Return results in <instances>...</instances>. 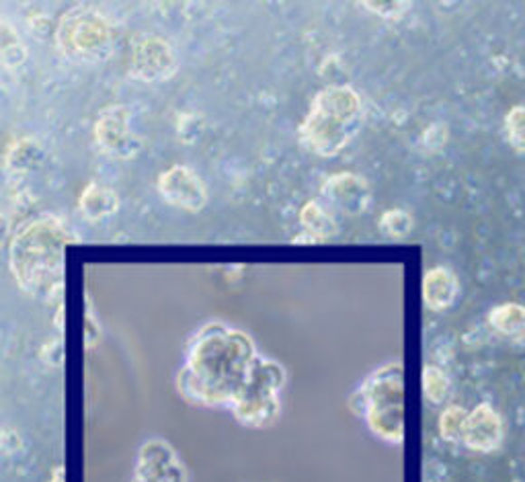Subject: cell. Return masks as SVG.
Segmentation results:
<instances>
[{
	"mask_svg": "<svg viewBox=\"0 0 525 482\" xmlns=\"http://www.w3.org/2000/svg\"><path fill=\"white\" fill-rule=\"evenodd\" d=\"M259 357L244 331L220 321L207 323L189 341L177 390L199 407L233 409Z\"/></svg>",
	"mask_w": 525,
	"mask_h": 482,
	"instance_id": "cell-1",
	"label": "cell"
},
{
	"mask_svg": "<svg viewBox=\"0 0 525 482\" xmlns=\"http://www.w3.org/2000/svg\"><path fill=\"white\" fill-rule=\"evenodd\" d=\"M76 240L58 216L43 214L19 224L9 245V267L21 292L43 300L58 295L64 284L66 248Z\"/></svg>",
	"mask_w": 525,
	"mask_h": 482,
	"instance_id": "cell-2",
	"label": "cell"
},
{
	"mask_svg": "<svg viewBox=\"0 0 525 482\" xmlns=\"http://www.w3.org/2000/svg\"><path fill=\"white\" fill-rule=\"evenodd\" d=\"M364 105L359 92L349 84H329L310 101L298 128V138L308 152L333 159L359 134Z\"/></svg>",
	"mask_w": 525,
	"mask_h": 482,
	"instance_id": "cell-3",
	"label": "cell"
},
{
	"mask_svg": "<svg viewBox=\"0 0 525 482\" xmlns=\"http://www.w3.org/2000/svg\"><path fill=\"white\" fill-rule=\"evenodd\" d=\"M351 407L376 438L390 446H400L405 441L403 363L388 362L374 370L353 394Z\"/></svg>",
	"mask_w": 525,
	"mask_h": 482,
	"instance_id": "cell-4",
	"label": "cell"
},
{
	"mask_svg": "<svg viewBox=\"0 0 525 482\" xmlns=\"http://www.w3.org/2000/svg\"><path fill=\"white\" fill-rule=\"evenodd\" d=\"M285 386V370L282 363L259 357L254 370L244 384L241 396L233 404V415L241 425L251 429L272 425L282 413V392Z\"/></svg>",
	"mask_w": 525,
	"mask_h": 482,
	"instance_id": "cell-5",
	"label": "cell"
},
{
	"mask_svg": "<svg viewBox=\"0 0 525 482\" xmlns=\"http://www.w3.org/2000/svg\"><path fill=\"white\" fill-rule=\"evenodd\" d=\"M113 27L103 13L87 5L72 6L62 14L56 29L58 50L68 58L97 62L111 53Z\"/></svg>",
	"mask_w": 525,
	"mask_h": 482,
	"instance_id": "cell-6",
	"label": "cell"
},
{
	"mask_svg": "<svg viewBox=\"0 0 525 482\" xmlns=\"http://www.w3.org/2000/svg\"><path fill=\"white\" fill-rule=\"evenodd\" d=\"M99 150L115 160L134 159L142 148V140L131 130V109L128 105L105 107L92 128Z\"/></svg>",
	"mask_w": 525,
	"mask_h": 482,
	"instance_id": "cell-7",
	"label": "cell"
},
{
	"mask_svg": "<svg viewBox=\"0 0 525 482\" xmlns=\"http://www.w3.org/2000/svg\"><path fill=\"white\" fill-rule=\"evenodd\" d=\"M157 191L165 204L181 212L199 214L207 206V189L202 177L185 165H173L160 173Z\"/></svg>",
	"mask_w": 525,
	"mask_h": 482,
	"instance_id": "cell-8",
	"label": "cell"
},
{
	"mask_svg": "<svg viewBox=\"0 0 525 482\" xmlns=\"http://www.w3.org/2000/svg\"><path fill=\"white\" fill-rule=\"evenodd\" d=\"M177 70V58L165 37L144 35L129 53V76L142 82L168 81Z\"/></svg>",
	"mask_w": 525,
	"mask_h": 482,
	"instance_id": "cell-9",
	"label": "cell"
},
{
	"mask_svg": "<svg viewBox=\"0 0 525 482\" xmlns=\"http://www.w3.org/2000/svg\"><path fill=\"white\" fill-rule=\"evenodd\" d=\"M131 482H187L181 458L165 439H148L138 452Z\"/></svg>",
	"mask_w": 525,
	"mask_h": 482,
	"instance_id": "cell-10",
	"label": "cell"
},
{
	"mask_svg": "<svg viewBox=\"0 0 525 482\" xmlns=\"http://www.w3.org/2000/svg\"><path fill=\"white\" fill-rule=\"evenodd\" d=\"M320 196L324 206L343 216H361L368 212L372 204V191H369L368 181L361 175L335 173L322 183Z\"/></svg>",
	"mask_w": 525,
	"mask_h": 482,
	"instance_id": "cell-11",
	"label": "cell"
},
{
	"mask_svg": "<svg viewBox=\"0 0 525 482\" xmlns=\"http://www.w3.org/2000/svg\"><path fill=\"white\" fill-rule=\"evenodd\" d=\"M505 423L491 402H481L470 410L462 446L478 454H492L503 446Z\"/></svg>",
	"mask_w": 525,
	"mask_h": 482,
	"instance_id": "cell-12",
	"label": "cell"
},
{
	"mask_svg": "<svg viewBox=\"0 0 525 482\" xmlns=\"http://www.w3.org/2000/svg\"><path fill=\"white\" fill-rule=\"evenodd\" d=\"M460 294L458 275L450 267H431L423 277V302L434 313L450 308Z\"/></svg>",
	"mask_w": 525,
	"mask_h": 482,
	"instance_id": "cell-13",
	"label": "cell"
},
{
	"mask_svg": "<svg viewBox=\"0 0 525 482\" xmlns=\"http://www.w3.org/2000/svg\"><path fill=\"white\" fill-rule=\"evenodd\" d=\"M300 227H302V235L293 238V243H324L337 235L333 212L316 199L306 201L300 209Z\"/></svg>",
	"mask_w": 525,
	"mask_h": 482,
	"instance_id": "cell-14",
	"label": "cell"
},
{
	"mask_svg": "<svg viewBox=\"0 0 525 482\" xmlns=\"http://www.w3.org/2000/svg\"><path fill=\"white\" fill-rule=\"evenodd\" d=\"M119 209V198L110 185L101 181H91L82 189L79 198V212L87 217L89 222H103Z\"/></svg>",
	"mask_w": 525,
	"mask_h": 482,
	"instance_id": "cell-15",
	"label": "cell"
},
{
	"mask_svg": "<svg viewBox=\"0 0 525 482\" xmlns=\"http://www.w3.org/2000/svg\"><path fill=\"white\" fill-rule=\"evenodd\" d=\"M489 324L492 331L507 339H523L525 337V306L517 302H507L499 304L489 313Z\"/></svg>",
	"mask_w": 525,
	"mask_h": 482,
	"instance_id": "cell-16",
	"label": "cell"
},
{
	"mask_svg": "<svg viewBox=\"0 0 525 482\" xmlns=\"http://www.w3.org/2000/svg\"><path fill=\"white\" fill-rule=\"evenodd\" d=\"M452 382L450 376L439 365H425L423 368V394L431 404H444L450 399Z\"/></svg>",
	"mask_w": 525,
	"mask_h": 482,
	"instance_id": "cell-17",
	"label": "cell"
},
{
	"mask_svg": "<svg viewBox=\"0 0 525 482\" xmlns=\"http://www.w3.org/2000/svg\"><path fill=\"white\" fill-rule=\"evenodd\" d=\"M468 419V410L460 404H450L444 409V413L439 415V435L450 443H462V435H464V425Z\"/></svg>",
	"mask_w": 525,
	"mask_h": 482,
	"instance_id": "cell-18",
	"label": "cell"
},
{
	"mask_svg": "<svg viewBox=\"0 0 525 482\" xmlns=\"http://www.w3.org/2000/svg\"><path fill=\"white\" fill-rule=\"evenodd\" d=\"M377 227H380V230L388 238L400 240V238H406L408 235H411L413 228H415V220H413V216L406 212V209L392 207V209H386V212H382L380 220H377Z\"/></svg>",
	"mask_w": 525,
	"mask_h": 482,
	"instance_id": "cell-19",
	"label": "cell"
},
{
	"mask_svg": "<svg viewBox=\"0 0 525 482\" xmlns=\"http://www.w3.org/2000/svg\"><path fill=\"white\" fill-rule=\"evenodd\" d=\"M505 136L513 152L525 154V105H515L507 111Z\"/></svg>",
	"mask_w": 525,
	"mask_h": 482,
	"instance_id": "cell-20",
	"label": "cell"
},
{
	"mask_svg": "<svg viewBox=\"0 0 525 482\" xmlns=\"http://www.w3.org/2000/svg\"><path fill=\"white\" fill-rule=\"evenodd\" d=\"M359 6L382 19H400L408 9H411V5L398 3V0H394V3H361Z\"/></svg>",
	"mask_w": 525,
	"mask_h": 482,
	"instance_id": "cell-21",
	"label": "cell"
},
{
	"mask_svg": "<svg viewBox=\"0 0 525 482\" xmlns=\"http://www.w3.org/2000/svg\"><path fill=\"white\" fill-rule=\"evenodd\" d=\"M50 482H64V466H58V468L53 470Z\"/></svg>",
	"mask_w": 525,
	"mask_h": 482,
	"instance_id": "cell-22",
	"label": "cell"
}]
</instances>
